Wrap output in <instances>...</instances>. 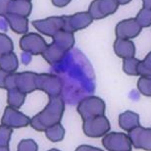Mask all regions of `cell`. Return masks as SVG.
Instances as JSON below:
<instances>
[{
    "mask_svg": "<svg viewBox=\"0 0 151 151\" xmlns=\"http://www.w3.org/2000/svg\"><path fill=\"white\" fill-rule=\"evenodd\" d=\"M65 109L64 102L60 95L49 97L47 105L35 117L38 124L36 129L45 131L49 128L60 123Z\"/></svg>",
    "mask_w": 151,
    "mask_h": 151,
    "instance_id": "6da1fadb",
    "label": "cell"
},
{
    "mask_svg": "<svg viewBox=\"0 0 151 151\" xmlns=\"http://www.w3.org/2000/svg\"><path fill=\"white\" fill-rule=\"evenodd\" d=\"M106 109V104L101 98L91 96L80 101L77 110L84 121L104 115Z\"/></svg>",
    "mask_w": 151,
    "mask_h": 151,
    "instance_id": "7a4b0ae2",
    "label": "cell"
},
{
    "mask_svg": "<svg viewBox=\"0 0 151 151\" xmlns=\"http://www.w3.org/2000/svg\"><path fill=\"white\" fill-rule=\"evenodd\" d=\"M83 121V132L90 137H102L111 129L109 121L104 115Z\"/></svg>",
    "mask_w": 151,
    "mask_h": 151,
    "instance_id": "3957f363",
    "label": "cell"
},
{
    "mask_svg": "<svg viewBox=\"0 0 151 151\" xmlns=\"http://www.w3.org/2000/svg\"><path fill=\"white\" fill-rule=\"evenodd\" d=\"M102 143L104 147L109 151H131L132 150L128 136L123 132H110L103 138Z\"/></svg>",
    "mask_w": 151,
    "mask_h": 151,
    "instance_id": "277c9868",
    "label": "cell"
},
{
    "mask_svg": "<svg viewBox=\"0 0 151 151\" xmlns=\"http://www.w3.org/2000/svg\"><path fill=\"white\" fill-rule=\"evenodd\" d=\"M37 89L41 90L49 97L60 96L62 84L56 76L48 74H37L36 78Z\"/></svg>",
    "mask_w": 151,
    "mask_h": 151,
    "instance_id": "5b68a950",
    "label": "cell"
},
{
    "mask_svg": "<svg viewBox=\"0 0 151 151\" xmlns=\"http://www.w3.org/2000/svg\"><path fill=\"white\" fill-rule=\"evenodd\" d=\"M119 5L117 1H94L90 5L88 12L93 20L100 19L114 13Z\"/></svg>",
    "mask_w": 151,
    "mask_h": 151,
    "instance_id": "8992f818",
    "label": "cell"
},
{
    "mask_svg": "<svg viewBox=\"0 0 151 151\" xmlns=\"http://www.w3.org/2000/svg\"><path fill=\"white\" fill-rule=\"evenodd\" d=\"M128 136L135 149L151 150V128L139 126L129 131Z\"/></svg>",
    "mask_w": 151,
    "mask_h": 151,
    "instance_id": "52a82bcc",
    "label": "cell"
},
{
    "mask_svg": "<svg viewBox=\"0 0 151 151\" xmlns=\"http://www.w3.org/2000/svg\"><path fill=\"white\" fill-rule=\"evenodd\" d=\"M142 29L135 18H131L119 22L116 27L115 33L117 38L129 40L137 37Z\"/></svg>",
    "mask_w": 151,
    "mask_h": 151,
    "instance_id": "ba28073f",
    "label": "cell"
},
{
    "mask_svg": "<svg viewBox=\"0 0 151 151\" xmlns=\"http://www.w3.org/2000/svg\"><path fill=\"white\" fill-rule=\"evenodd\" d=\"M115 53L122 58L134 57L136 48L134 43L129 40L117 38L113 45Z\"/></svg>",
    "mask_w": 151,
    "mask_h": 151,
    "instance_id": "9c48e42d",
    "label": "cell"
},
{
    "mask_svg": "<svg viewBox=\"0 0 151 151\" xmlns=\"http://www.w3.org/2000/svg\"><path fill=\"white\" fill-rule=\"evenodd\" d=\"M119 124L122 129L129 132L140 126V117L137 113L127 110L119 116Z\"/></svg>",
    "mask_w": 151,
    "mask_h": 151,
    "instance_id": "30bf717a",
    "label": "cell"
},
{
    "mask_svg": "<svg viewBox=\"0 0 151 151\" xmlns=\"http://www.w3.org/2000/svg\"><path fill=\"white\" fill-rule=\"evenodd\" d=\"M45 132L47 137L54 142L62 140L65 133V130L60 123L49 128Z\"/></svg>",
    "mask_w": 151,
    "mask_h": 151,
    "instance_id": "8fae6325",
    "label": "cell"
},
{
    "mask_svg": "<svg viewBox=\"0 0 151 151\" xmlns=\"http://www.w3.org/2000/svg\"><path fill=\"white\" fill-rule=\"evenodd\" d=\"M140 60L134 57L127 58L123 59V70L127 75L138 76L137 68Z\"/></svg>",
    "mask_w": 151,
    "mask_h": 151,
    "instance_id": "7c38bea8",
    "label": "cell"
},
{
    "mask_svg": "<svg viewBox=\"0 0 151 151\" xmlns=\"http://www.w3.org/2000/svg\"><path fill=\"white\" fill-rule=\"evenodd\" d=\"M135 19L142 28L150 27L151 24V9L143 7L139 11Z\"/></svg>",
    "mask_w": 151,
    "mask_h": 151,
    "instance_id": "4fadbf2b",
    "label": "cell"
},
{
    "mask_svg": "<svg viewBox=\"0 0 151 151\" xmlns=\"http://www.w3.org/2000/svg\"><path fill=\"white\" fill-rule=\"evenodd\" d=\"M151 53L150 52L145 59L140 61L137 68L138 75L141 76L151 77Z\"/></svg>",
    "mask_w": 151,
    "mask_h": 151,
    "instance_id": "5bb4252c",
    "label": "cell"
},
{
    "mask_svg": "<svg viewBox=\"0 0 151 151\" xmlns=\"http://www.w3.org/2000/svg\"><path fill=\"white\" fill-rule=\"evenodd\" d=\"M137 87L142 94L147 97H151V77L141 76L138 81Z\"/></svg>",
    "mask_w": 151,
    "mask_h": 151,
    "instance_id": "9a60e30c",
    "label": "cell"
},
{
    "mask_svg": "<svg viewBox=\"0 0 151 151\" xmlns=\"http://www.w3.org/2000/svg\"><path fill=\"white\" fill-rule=\"evenodd\" d=\"M143 1V7L151 9V1Z\"/></svg>",
    "mask_w": 151,
    "mask_h": 151,
    "instance_id": "2e32d148",
    "label": "cell"
},
{
    "mask_svg": "<svg viewBox=\"0 0 151 151\" xmlns=\"http://www.w3.org/2000/svg\"><path fill=\"white\" fill-rule=\"evenodd\" d=\"M119 5H124L128 3L130 1H117Z\"/></svg>",
    "mask_w": 151,
    "mask_h": 151,
    "instance_id": "e0dca14e",
    "label": "cell"
}]
</instances>
